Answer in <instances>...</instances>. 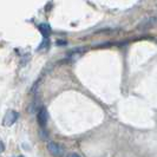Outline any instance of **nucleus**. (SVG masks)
I'll use <instances>...</instances> for the list:
<instances>
[{"mask_svg":"<svg viewBox=\"0 0 157 157\" xmlns=\"http://www.w3.org/2000/svg\"><path fill=\"white\" fill-rule=\"evenodd\" d=\"M47 149H48V152L55 157H62L64 155L63 147H60V145L57 144V143H48Z\"/></svg>","mask_w":157,"mask_h":157,"instance_id":"nucleus-2","label":"nucleus"},{"mask_svg":"<svg viewBox=\"0 0 157 157\" xmlns=\"http://www.w3.org/2000/svg\"><path fill=\"white\" fill-rule=\"evenodd\" d=\"M17 157H24V156H17Z\"/></svg>","mask_w":157,"mask_h":157,"instance_id":"nucleus-7","label":"nucleus"},{"mask_svg":"<svg viewBox=\"0 0 157 157\" xmlns=\"http://www.w3.org/2000/svg\"><path fill=\"white\" fill-rule=\"evenodd\" d=\"M19 117V115H18V112L14 110H10L6 112V115H5V117L2 119V122H4V125L5 126H11L13 125L14 123L17 122V119Z\"/></svg>","mask_w":157,"mask_h":157,"instance_id":"nucleus-1","label":"nucleus"},{"mask_svg":"<svg viewBox=\"0 0 157 157\" xmlns=\"http://www.w3.org/2000/svg\"><path fill=\"white\" fill-rule=\"evenodd\" d=\"M39 30L43 32V34H44L45 37H47L48 33H50V26H48V25H45V24H41V25H39Z\"/></svg>","mask_w":157,"mask_h":157,"instance_id":"nucleus-4","label":"nucleus"},{"mask_svg":"<svg viewBox=\"0 0 157 157\" xmlns=\"http://www.w3.org/2000/svg\"><path fill=\"white\" fill-rule=\"evenodd\" d=\"M37 119H38V123H39L40 126L46 125L47 123V111L45 108H41L39 111H38V115H37Z\"/></svg>","mask_w":157,"mask_h":157,"instance_id":"nucleus-3","label":"nucleus"},{"mask_svg":"<svg viewBox=\"0 0 157 157\" xmlns=\"http://www.w3.org/2000/svg\"><path fill=\"white\" fill-rule=\"evenodd\" d=\"M5 150V145H4V143L1 142V151H4Z\"/></svg>","mask_w":157,"mask_h":157,"instance_id":"nucleus-6","label":"nucleus"},{"mask_svg":"<svg viewBox=\"0 0 157 157\" xmlns=\"http://www.w3.org/2000/svg\"><path fill=\"white\" fill-rule=\"evenodd\" d=\"M66 157H80L78 155V154H75V152H71V154H69V155H67V156Z\"/></svg>","mask_w":157,"mask_h":157,"instance_id":"nucleus-5","label":"nucleus"}]
</instances>
